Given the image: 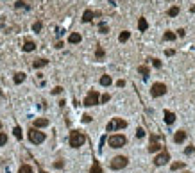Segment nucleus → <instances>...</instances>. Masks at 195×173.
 Instances as JSON below:
<instances>
[{
    "mask_svg": "<svg viewBox=\"0 0 195 173\" xmlns=\"http://www.w3.org/2000/svg\"><path fill=\"white\" fill-rule=\"evenodd\" d=\"M86 141V136L83 134V132H79V130H73L70 132V139H68V143L72 148H79V146H83Z\"/></svg>",
    "mask_w": 195,
    "mask_h": 173,
    "instance_id": "obj_1",
    "label": "nucleus"
},
{
    "mask_svg": "<svg viewBox=\"0 0 195 173\" xmlns=\"http://www.w3.org/2000/svg\"><path fill=\"white\" fill-rule=\"evenodd\" d=\"M127 127V121L125 120H122V118H113L109 123H107V127H106V130L107 132H115V130H122V129H125Z\"/></svg>",
    "mask_w": 195,
    "mask_h": 173,
    "instance_id": "obj_2",
    "label": "nucleus"
},
{
    "mask_svg": "<svg viewBox=\"0 0 195 173\" xmlns=\"http://www.w3.org/2000/svg\"><path fill=\"white\" fill-rule=\"evenodd\" d=\"M29 141H31L32 145H41V143L45 141V132H41V130H38V129L32 127V129L29 130Z\"/></svg>",
    "mask_w": 195,
    "mask_h": 173,
    "instance_id": "obj_3",
    "label": "nucleus"
},
{
    "mask_svg": "<svg viewBox=\"0 0 195 173\" xmlns=\"http://www.w3.org/2000/svg\"><path fill=\"white\" fill-rule=\"evenodd\" d=\"M109 146L111 148H122V146L127 143V139H125V136H122V134H113V136H109Z\"/></svg>",
    "mask_w": 195,
    "mask_h": 173,
    "instance_id": "obj_4",
    "label": "nucleus"
},
{
    "mask_svg": "<svg viewBox=\"0 0 195 173\" xmlns=\"http://www.w3.org/2000/svg\"><path fill=\"white\" fill-rule=\"evenodd\" d=\"M100 100V95H98V93L95 91V89H91L90 93H88V95H86V98H84V105H86V107H93V105H97V104H100L98 102Z\"/></svg>",
    "mask_w": 195,
    "mask_h": 173,
    "instance_id": "obj_5",
    "label": "nucleus"
},
{
    "mask_svg": "<svg viewBox=\"0 0 195 173\" xmlns=\"http://www.w3.org/2000/svg\"><path fill=\"white\" fill-rule=\"evenodd\" d=\"M127 164H129V159H127L125 155H116L111 161V170H124Z\"/></svg>",
    "mask_w": 195,
    "mask_h": 173,
    "instance_id": "obj_6",
    "label": "nucleus"
},
{
    "mask_svg": "<svg viewBox=\"0 0 195 173\" xmlns=\"http://www.w3.org/2000/svg\"><path fill=\"white\" fill-rule=\"evenodd\" d=\"M166 93V86L163 82H154L152 84V88H150V95L154 98H159V96H163Z\"/></svg>",
    "mask_w": 195,
    "mask_h": 173,
    "instance_id": "obj_7",
    "label": "nucleus"
},
{
    "mask_svg": "<svg viewBox=\"0 0 195 173\" xmlns=\"http://www.w3.org/2000/svg\"><path fill=\"white\" fill-rule=\"evenodd\" d=\"M168 161H170V154H168L166 150H163L159 155H156V159H154V164H156V166H163V164H166Z\"/></svg>",
    "mask_w": 195,
    "mask_h": 173,
    "instance_id": "obj_8",
    "label": "nucleus"
},
{
    "mask_svg": "<svg viewBox=\"0 0 195 173\" xmlns=\"http://www.w3.org/2000/svg\"><path fill=\"white\" fill-rule=\"evenodd\" d=\"M158 139H159V137H158L156 134H150V145H149V152H150V154L161 150V145L158 143Z\"/></svg>",
    "mask_w": 195,
    "mask_h": 173,
    "instance_id": "obj_9",
    "label": "nucleus"
},
{
    "mask_svg": "<svg viewBox=\"0 0 195 173\" xmlns=\"http://www.w3.org/2000/svg\"><path fill=\"white\" fill-rule=\"evenodd\" d=\"M32 125H34V129H45L47 125H49V120L47 118H36Z\"/></svg>",
    "mask_w": 195,
    "mask_h": 173,
    "instance_id": "obj_10",
    "label": "nucleus"
},
{
    "mask_svg": "<svg viewBox=\"0 0 195 173\" xmlns=\"http://www.w3.org/2000/svg\"><path fill=\"white\" fill-rule=\"evenodd\" d=\"M90 173H104L102 166H100V162L97 161V159H93V164H91V168H90Z\"/></svg>",
    "mask_w": 195,
    "mask_h": 173,
    "instance_id": "obj_11",
    "label": "nucleus"
},
{
    "mask_svg": "<svg viewBox=\"0 0 195 173\" xmlns=\"http://www.w3.org/2000/svg\"><path fill=\"white\" fill-rule=\"evenodd\" d=\"M81 34L79 32H72V34L68 36V43H72V45H77V43H81Z\"/></svg>",
    "mask_w": 195,
    "mask_h": 173,
    "instance_id": "obj_12",
    "label": "nucleus"
},
{
    "mask_svg": "<svg viewBox=\"0 0 195 173\" xmlns=\"http://www.w3.org/2000/svg\"><path fill=\"white\" fill-rule=\"evenodd\" d=\"M184 139H186V132L184 130H177L176 134H174V141L176 143H183Z\"/></svg>",
    "mask_w": 195,
    "mask_h": 173,
    "instance_id": "obj_13",
    "label": "nucleus"
},
{
    "mask_svg": "<svg viewBox=\"0 0 195 173\" xmlns=\"http://www.w3.org/2000/svg\"><path fill=\"white\" fill-rule=\"evenodd\" d=\"M93 16H95V13L90 11V9H86V11L83 13V22H84V23H90L91 20H93Z\"/></svg>",
    "mask_w": 195,
    "mask_h": 173,
    "instance_id": "obj_14",
    "label": "nucleus"
},
{
    "mask_svg": "<svg viewBox=\"0 0 195 173\" xmlns=\"http://www.w3.org/2000/svg\"><path fill=\"white\" fill-rule=\"evenodd\" d=\"M147 29H149V22H147L145 18H140L138 20V30L140 32H145Z\"/></svg>",
    "mask_w": 195,
    "mask_h": 173,
    "instance_id": "obj_15",
    "label": "nucleus"
},
{
    "mask_svg": "<svg viewBox=\"0 0 195 173\" xmlns=\"http://www.w3.org/2000/svg\"><path fill=\"white\" fill-rule=\"evenodd\" d=\"M138 71H140V73L143 75V79H145V81H147V79H149V75H150V70H149V66H145V64L138 66Z\"/></svg>",
    "mask_w": 195,
    "mask_h": 173,
    "instance_id": "obj_16",
    "label": "nucleus"
},
{
    "mask_svg": "<svg viewBox=\"0 0 195 173\" xmlns=\"http://www.w3.org/2000/svg\"><path fill=\"white\" fill-rule=\"evenodd\" d=\"M25 73L23 71H18V73H15V77H13V81H15V84H22L23 81H25Z\"/></svg>",
    "mask_w": 195,
    "mask_h": 173,
    "instance_id": "obj_17",
    "label": "nucleus"
},
{
    "mask_svg": "<svg viewBox=\"0 0 195 173\" xmlns=\"http://www.w3.org/2000/svg\"><path fill=\"white\" fill-rule=\"evenodd\" d=\"M165 121L168 125H172L174 121H176V114H174L172 111H165Z\"/></svg>",
    "mask_w": 195,
    "mask_h": 173,
    "instance_id": "obj_18",
    "label": "nucleus"
},
{
    "mask_svg": "<svg viewBox=\"0 0 195 173\" xmlns=\"http://www.w3.org/2000/svg\"><path fill=\"white\" fill-rule=\"evenodd\" d=\"M34 48H36V43L31 41V39H27V41L23 43V52H32Z\"/></svg>",
    "mask_w": 195,
    "mask_h": 173,
    "instance_id": "obj_19",
    "label": "nucleus"
},
{
    "mask_svg": "<svg viewBox=\"0 0 195 173\" xmlns=\"http://www.w3.org/2000/svg\"><path fill=\"white\" fill-rule=\"evenodd\" d=\"M129 38H131V32H129V30H124V32H120V36H118V41H120V43H125V41H127Z\"/></svg>",
    "mask_w": 195,
    "mask_h": 173,
    "instance_id": "obj_20",
    "label": "nucleus"
},
{
    "mask_svg": "<svg viewBox=\"0 0 195 173\" xmlns=\"http://www.w3.org/2000/svg\"><path fill=\"white\" fill-rule=\"evenodd\" d=\"M176 38H177L176 32H172V30H166L165 34H163V39H165V41H174Z\"/></svg>",
    "mask_w": 195,
    "mask_h": 173,
    "instance_id": "obj_21",
    "label": "nucleus"
},
{
    "mask_svg": "<svg viewBox=\"0 0 195 173\" xmlns=\"http://www.w3.org/2000/svg\"><path fill=\"white\" fill-rule=\"evenodd\" d=\"M49 64V61H47V59H36L34 63H32V66H34V68H43V66H47Z\"/></svg>",
    "mask_w": 195,
    "mask_h": 173,
    "instance_id": "obj_22",
    "label": "nucleus"
},
{
    "mask_svg": "<svg viewBox=\"0 0 195 173\" xmlns=\"http://www.w3.org/2000/svg\"><path fill=\"white\" fill-rule=\"evenodd\" d=\"M111 82H113V79L109 75H102V77H100V84L106 86V88H107V86H111Z\"/></svg>",
    "mask_w": 195,
    "mask_h": 173,
    "instance_id": "obj_23",
    "label": "nucleus"
},
{
    "mask_svg": "<svg viewBox=\"0 0 195 173\" xmlns=\"http://www.w3.org/2000/svg\"><path fill=\"white\" fill-rule=\"evenodd\" d=\"M18 173H34V170H32V166H29V164H22Z\"/></svg>",
    "mask_w": 195,
    "mask_h": 173,
    "instance_id": "obj_24",
    "label": "nucleus"
},
{
    "mask_svg": "<svg viewBox=\"0 0 195 173\" xmlns=\"http://www.w3.org/2000/svg\"><path fill=\"white\" fill-rule=\"evenodd\" d=\"M104 55H106V50L102 48V46H98V48H97V52H95V57H97L98 61H100V59H104Z\"/></svg>",
    "mask_w": 195,
    "mask_h": 173,
    "instance_id": "obj_25",
    "label": "nucleus"
},
{
    "mask_svg": "<svg viewBox=\"0 0 195 173\" xmlns=\"http://www.w3.org/2000/svg\"><path fill=\"white\" fill-rule=\"evenodd\" d=\"M13 134H15V137H16V139H22V136H23V134H22V129H20L18 125H16L15 129H13Z\"/></svg>",
    "mask_w": 195,
    "mask_h": 173,
    "instance_id": "obj_26",
    "label": "nucleus"
},
{
    "mask_svg": "<svg viewBox=\"0 0 195 173\" xmlns=\"http://www.w3.org/2000/svg\"><path fill=\"white\" fill-rule=\"evenodd\" d=\"M172 171H176V170H183L184 168V162H172Z\"/></svg>",
    "mask_w": 195,
    "mask_h": 173,
    "instance_id": "obj_27",
    "label": "nucleus"
},
{
    "mask_svg": "<svg viewBox=\"0 0 195 173\" xmlns=\"http://www.w3.org/2000/svg\"><path fill=\"white\" fill-rule=\"evenodd\" d=\"M177 15H179V7H176V5H174V7H170V9H168V16H172V18H174V16H177Z\"/></svg>",
    "mask_w": 195,
    "mask_h": 173,
    "instance_id": "obj_28",
    "label": "nucleus"
},
{
    "mask_svg": "<svg viewBox=\"0 0 195 173\" xmlns=\"http://www.w3.org/2000/svg\"><path fill=\"white\" fill-rule=\"evenodd\" d=\"M41 29H43V23H41V22H34V25H32V30H34V32H39Z\"/></svg>",
    "mask_w": 195,
    "mask_h": 173,
    "instance_id": "obj_29",
    "label": "nucleus"
},
{
    "mask_svg": "<svg viewBox=\"0 0 195 173\" xmlns=\"http://www.w3.org/2000/svg\"><path fill=\"white\" fill-rule=\"evenodd\" d=\"M98 30L102 32V34H107V32H109V27H107L106 23H100V25H98Z\"/></svg>",
    "mask_w": 195,
    "mask_h": 173,
    "instance_id": "obj_30",
    "label": "nucleus"
},
{
    "mask_svg": "<svg viewBox=\"0 0 195 173\" xmlns=\"http://www.w3.org/2000/svg\"><path fill=\"white\" fill-rule=\"evenodd\" d=\"M7 143V134H4V132H0V146H4Z\"/></svg>",
    "mask_w": 195,
    "mask_h": 173,
    "instance_id": "obj_31",
    "label": "nucleus"
},
{
    "mask_svg": "<svg viewBox=\"0 0 195 173\" xmlns=\"http://www.w3.org/2000/svg\"><path fill=\"white\" fill-rule=\"evenodd\" d=\"M193 152H195V146H193V145H190V146H186V150H184V154H186V155H192V154H193Z\"/></svg>",
    "mask_w": 195,
    "mask_h": 173,
    "instance_id": "obj_32",
    "label": "nucleus"
},
{
    "mask_svg": "<svg viewBox=\"0 0 195 173\" xmlns=\"http://www.w3.org/2000/svg\"><path fill=\"white\" fill-rule=\"evenodd\" d=\"M109 100H111V96H109V95L106 93V95H102V96H100V100H98V102H102V104H107Z\"/></svg>",
    "mask_w": 195,
    "mask_h": 173,
    "instance_id": "obj_33",
    "label": "nucleus"
},
{
    "mask_svg": "<svg viewBox=\"0 0 195 173\" xmlns=\"http://www.w3.org/2000/svg\"><path fill=\"white\" fill-rule=\"evenodd\" d=\"M15 7H16V9H22V7H27V5H25L23 0H18V2L15 4Z\"/></svg>",
    "mask_w": 195,
    "mask_h": 173,
    "instance_id": "obj_34",
    "label": "nucleus"
},
{
    "mask_svg": "<svg viewBox=\"0 0 195 173\" xmlns=\"http://www.w3.org/2000/svg\"><path fill=\"white\" fill-rule=\"evenodd\" d=\"M59 93H63V88L61 86H56V88L52 89V95H59Z\"/></svg>",
    "mask_w": 195,
    "mask_h": 173,
    "instance_id": "obj_35",
    "label": "nucleus"
},
{
    "mask_svg": "<svg viewBox=\"0 0 195 173\" xmlns=\"http://www.w3.org/2000/svg\"><path fill=\"white\" fill-rule=\"evenodd\" d=\"M152 66H154V68H161L163 64H161V61H159V59H152Z\"/></svg>",
    "mask_w": 195,
    "mask_h": 173,
    "instance_id": "obj_36",
    "label": "nucleus"
},
{
    "mask_svg": "<svg viewBox=\"0 0 195 173\" xmlns=\"http://www.w3.org/2000/svg\"><path fill=\"white\" fill-rule=\"evenodd\" d=\"M136 136H138V137H140V139H142V137H145V130H143V129H142V127H140V129H138V130H136Z\"/></svg>",
    "mask_w": 195,
    "mask_h": 173,
    "instance_id": "obj_37",
    "label": "nucleus"
},
{
    "mask_svg": "<svg viewBox=\"0 0 195 173\" xmlns=\"http://www.w3.org/2000/svg\"><path fill=\"white\" fill-rule=\"evenodd\" d=\"M63 166H65V162H63V161H56V162H54V168H57V170H61Z\"/></svg>",
    "mask_w": 195,
    "mask_h": 173,
    "instance_id": "obj_38",
    "label": "nucleus"
},
{
    "mask_svg": "<svg viewBox=\"0 0 195 173\" xmlns=\"http://www.w3.org/2000/svg\"><path fill=\"white\" fill-rule=\"evenodd\" d=\"M91 120H93V118H91L90 114H84V116H83V121H84V123H90Z\"/></svg>",
    "mask_w": 195,
    "mask_h": 173,
    "instance_id": "obj_39",
    "label": "nucleus"
},
{
    "mask_svg": "<svg viewBox=\"0 0 195 173\" xmlns=\"http://www.w3.org/2000/svg\"><path fill=\"white\" fill-rule=\"evenodd\" d=\"M116 86H118V88H124V86H125V81H124V79H120V81L116 82Z\"/></svg>",
    "mask_w": 195,
    "mask_h": 173,
    "instance_id": "obj_40",
    "label": "nucleus"
},
{
    "mask_svg": "<svg viewBox=\"0 0 195 173\" xmlns=\"http://www.w3.org/2000/svg\"><path fill=\"white\" fill-rule=\"evenodd\" d=\"M184 34H186V30H184V29H179V30H177V34H176V36H181V38H183V36H184Z\"/></svg>",
    "mask_w": 195,
    "mask_h": 173,
    "instance_id": "obj_41",
    "label": "nucleus"
},
{
    "mask_svg": "<svg viewBox=\"0 0 195 173\" xmlns=\"http://www.w3.org/2000/svg\"><path fill=\"white\" fill-rule=\"evenodd\" d=\"M174 54H176V50H172V48H168V50H166V55H168V57H172Z\"/></svg>",
    "mask_w": 195,
    "mask_h": 173,
    "instance_id": "obj_42",
    "label": "nucleus"
},
{
    "mask_svg": "<svg viewBox=\"0 0 195 173\" xmlns=\"http://www.w3.org/2000/svg\"><path fill=\"white\" fill-rule=\"evenodd\" d=\"M190 11H192V13H195V5H192V7H190Z\"/></svg>",
    "mask_w": 195,
    "mask_h": 173,
    "instance_id": "obj_43",
    "label": "nucleus"
},
{
    "mask_svg": "<svg viewBox=\"0 0 195 173\" xmlns=\"http://www.w3.org/2000/svg\"><path fill=\"white\" fill-rule=\"evenodd\" d=\"M39 173H47V171H45V170H41V171H39Z\"/></svg>",
    "mask_w": 195,
    "mask_h": 173,
    "instance_id": "obj_44",
    "label": "nucleus"
},
{
    "mask_svg": "<svg viewBox=\"0 0 195 173\" xmlns=\"http://www.w3.org/2000/svg\"><path fill=\"white\" fill-rule=\"evenodd\" d=\"M184 173H190V171H184Z\"/></svg>",
    "mask_w": 195,
    "mask_h": 173,
    "instance_id": "obj_45",
    "label": "nucleus"
},
{
    "mask_svg": "<svg viewBox=\"0 0 195 173\" xmlns=\"http://www.w3.org/2000/svg\"><path fill=\"white\" fill-rule=\"evenodd\" d=\"M0 127H2V123H0Z\"/></svg>",
    "mask_w": 195,
    "mask_h": 173,
    "instance_id": "obj_46",
    "label": "nucleus"
}]
</instances>
